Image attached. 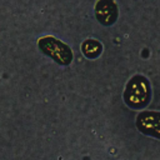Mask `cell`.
I'll return each mask as SVG.
<instances>
[{
	"label": "cell",
	"mask_w": 160,
	"mask_h": 160,
	"mask_svg": "<svg viewBox=\"0 0 160 160\" xmlns=\"http://www.w3.org/2000/svg\"><path fill=\"white\" fill-rule=\"evenodd\" d=\"M119 10L115 0H98L95 4V16L104 26H110L118 20Z\"/></svg>",
	"instance_id": "4"
},
{
	"label": "cell",
	"mask_w": 160,
	"mask_h": 160,
	"mask_svg": "<svg viewBox=\"0 0 160 160\" xmlns=\"http://www.w3.org/2000/svg\"><path fill=\"white\" fill-rule=\"evenodd\" d=\"M122 99L125 104L135 110L145 108L151 99V86L144 75H134L128 81Z\"/></svg>",
	"instance_id": "1"
},
{
	"label": "cell",
	"mask_w": 160,
	"mask_h": 160,
	"mask_svg": "<svg viewBox=\"0 0 160 160\" xmlns=\"http://www.w3.org/2000/svg\"><path fill=\"white\" fill-rule=\"evenodd\" d=\"M40 51L51 58L56 64L66 66L72 61V51L69 45L54 36H44L38 40Z\"/></svg>",
	"instance_id": "2"
},
{
	"label": "cell",
	"mask_w": 160,
	"mask_h": 160,
	"mask_svg": "<svg viewBox=\"0 0 160 160\" xmlns=\"http://www.w3.org/2000/svg\"><path fill=\"white\" fill-rule=\"evenodd\" d=\"M81 52L90 60L96 59L102 52V44L96 39H86L81 44Z\"/></svg>",
	"instance_id": "5"
},
{
	"label": "cell",
	"mask_w": 160,
	"mask_h": 160,
	"mask_svg": "<svg viewBox=\"0 0 160 160\" xmlns=\"http://www.w3.org/2000/svg\"><path fill=\"white\" fill-rule=\"evenodd\" d=\"M138 130L148 136L160 140V112L159 111H141L136 116Z\"/></svg>",
	"instance_id": "3"
}]
</instances>
